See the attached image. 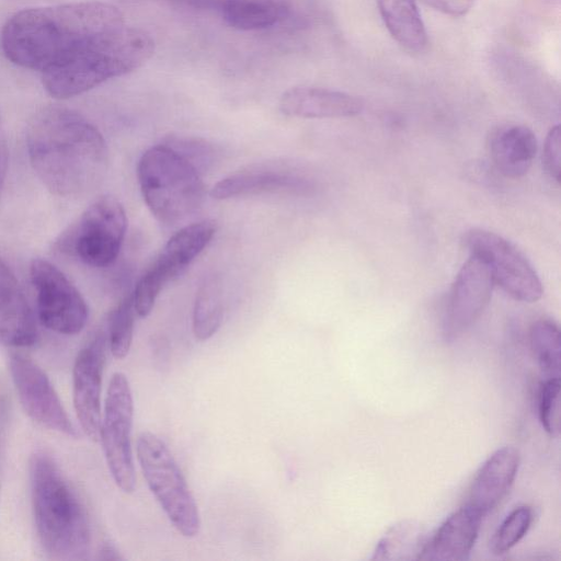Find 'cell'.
Wrapping results in <instances>:
<instances>
[{
    "mask_svg": "<svg viewBox=\"0 0 561 561\" xmlns=\"http://www.w3.org/2000/svg\"><path fill=\"white\" fill-rule=\"evenodd\" d=\"M136 451L142 476L169 520L184 537H195L201 528L198 507L165 443L151 432H142Z\"/></svg>",
    "mask_w": 561,
    "mask_h": 561,
    "instance_id": "cell-6",
    "label": "cell"
},
{
    "mask_svg": "<svg viewBox=\"0 0 561 561\" xmlns=\"http://www.w3.org/2000/svg\"><path fill=\"white\" fill-rule=\"evenodd\" d=\"M494 284L488 264L470 254L450 289L444 319L446 339H457L476 322L491 299Z\"/></svg>",
    "mask_w": 561,
    "mask_h": 561,
    "instance_id": "cell-12",
    "label": "cell"
},
{
    "mask_svg": "<svg viewBox=\"0 0 561 561\" xmlns=\"http://www.w3.org/2000/svg\"><path fill=\"white\" fill-rule=\"evenodd\" d=\"M30 275L41 323L65 335L82 331L89 317L88 306L67 276L53 263L39 257L32 261Z\"/></svg>",
    "mask_w": 561,
    "mask_h": 561,
    "instance_id": "cell-9",
    "label": "cell"
},
{
    "mask_svg": "<svg viewBox=\"0 0 561 561\" xmlns=\"http://www.w3.org/2000/svg\"><path fill=\"white\" fill-rule=\"evenodd\" d=\"M137 178L146 205L164 226L185 221L203 204L202 174L165 144L152 146L142 153Z\"/></svg>",
    "mask_w": 561,
    "mask_h": 561,
    "instance_id": "cell-5",
    "label": "cell"
},
{
    "mask_svg": "<svg viewBox=\"0 0 561 561\" xmlns=\"http://www.w3.org/2000/svg\"><path fill=\"white\" fill-rule=\"evenodd\" d=\"M36 340L34 313L15 275L0 259V344L26 347Z\"/></svg>",
    "mask_w": 561,
    "mask_h": 561,
    "instance_id": "cell-16",
    "label": "cell"
},
{
    "mask_svg": "<svg viewBox=\"0 0 561 561\" xmlns=\"http://www.w3.org/2000/svg\"><path fill=\"white\" fill-rule=\"evenodd\" d=\"M380 16L393 39L411 53L427 45V33L416 0H377Z\"/></svg>",
    "mask_w": 561,
    "mask_h": 561,
    "instance_id": "cell-22",
    "label": "cell"
},
{
    "mask_svg": "<svg viewBox=\"0 0 561 561\" xmlns=\"http://www.w3.org/2000/svg\"><path fill=\"white\" fill-rule=\"evenodd\" d=\"M34 525L44 552L55 560H79L89 552L87 511L54 458L35 451L30 459Z\"/></svg>",
    "mask_w": 561,
    "mask_h": 561,
    "instance_id": "cell-3",
    "label": "cell"
},
{
    "mask_svg": "<svg viewBox=\"0 0 561 561\" xmlns=\"http://www.w3.org/2000/svg\"><path fill=\"white\" fill-rule=\"evenodd\" d=\"M542 163L546 172L560 182L561 175V128L559 125L553 126L546 138Z\"/></svg>",
    "mask_w": 561,
    "mask_h": 561,
    "instance_id": "cell-31",
    "label": "cell"
},
{
    "mask_svg": "<svg viewBox=\"0 0 561 561\" xmlns=\"http://www.w3.org/2000/svg\"><path fill=\"white\" fill-rule=\"evenodd\" d=\"M9 370L21 405L33 421L48 430L77 436L50 379L33 358L13 352L9 355Z\"/></svg>",
    "mask_w": 561,
    "mask_h": 561,
    "instance_id": "cell-11",
    "label": "cell"
},
{
    "mask_svg": "<svg viewBox=\"0 0 561 561\" xmlns=\"http://www.w3.org/2000/svg\"><path fill=\"white\" fill-rule=\"evenodd\" d=\"M279 111L300 118L350 117L363 111V101L352 94L316 87H293L278 102Z\"/></svg>",
    "mask_w": 561,
    "mask_h": 561,
    "instance_id": "cell-17",
    "label": "cell"
},
{
    "mask_svg": "<svg viewBox=\"0 0 561 561\" xmlns=\"http://www.w3.org/2000/svg\"><path fill=\"white\" fill-rule=\"evenodd\" d=\"M171 280L164 268L154 261L140 277L133 294L136 314L146 318L152 310L161 289Z\"/></svg>",
    "mask_w": 561,
    "mask_h": 561,
    "instance_id": "cell-28",
    "label": "cell"
},
{
    "mask_svg": "<svg viewBox=\"0 0 561 561\" xmlns=\"http://www.w3.org/2000/svg\"><path fill=\"white\" fill-rule=\"evenodd\" d=\"M304 9L297 0H224L220 12L231 27L256 31L286 22L302 25Z\"/></svg>",
    "mask_w": 561,
    "mask_h": 561,
    "instance_id": "cell-19",
    "label": "cell"
},
{
    "mask_svg": "<svg viewBox=\"0 0 561 561\" xmlns=\"http://www.w3.org/2000/svg\"><path fill=\"white\" fill-rule=\"evenodd\" d=\"M215 232L211 219L186 225L169 239L157 261L173 279L207 247Z\"/></svg>",
    "mask_w": 561,
    "mask_h": 561,
    "instance_id": "cell-21",
    "label": "cell"
},
{
    "mask_svg": "<svg viewBox=\"0 0 561 561\" xmlns=\"http://www.w3.org/2000/svg\"><path fill=\"white\" fill-rule=\"evenodd\" d=\"M9 160L8 140L0 123V191L3 186Z\"/></svg>",
    "mask_w": 561,
    "mask_h": 561,
    "instance_id": "cell-33",
    "label": "cell"
},
{
    "mask_svg": "<svg viewBox=\"0 0 561 561\" xmlns=\"http://www.w3.org/2000/svg\"><path fill=\"white\" fill-rule=\"evenodd\" d=\"M490 152L499 172L517 179L530 169L537 153V139L526 126H506L493 134Z\"/></svg>",
    "mask_w": 561,
    "mask_h": 561,
    "instance_id": "cell-20",
    "label": "cell"
},
{
    "mask_svg": "<svg viewBox=\"0 0 561 561\" xmlns=\"http://www.w3.org/2000/svg\"><path fill=\"white\" fill-rule=\"evenodd\" d=\"M530 348L541 371L548 377H560L561 337L558 325L547 319L536 321L529 331Z\"/></svg>",
    "mask_w": 561,
    "mask_h": 561,
    "instance_id": "cell-25",
    "label": "cell"
},
{
    "mask_svg": "<svg viewBox=\"0 0 561 561\" xmlns=\"http://www.w3.org/2000/svg\"><path fill=\"white\" fill-rule=\"evenodd\" d=\"M483 516L468 505L448 516L426 540L419 560H466L478 538Z\"/></svg>",
    "mask_w": 561,
    "mask_h": 561,
    "instance_id": "cell-18",
    "label": "cell"
},
{
    "mask_svg": "<svg viewBox=\"0 0 561 561\" xmlns=\"http://www.w3.org/2000/svg\"><path fill=\"white\" fill-rule=\"evenodd\" d=\"M127 229L122 203L112 195L95 199L59 241L60 249L92 267L111 265L118 256Z\"/></svg>",
    "mask_w": 561,
    "mask_h": 561,
    "instance_id": "cell-7",
    "label": "cell"
},
{
    "mask_svg": "<svg viewBox=\"0 0 561 561\" xmlns=\"http://www.w3.org/2000/svg\"><path fill=\"white\" fill-rule=\"evenodd\" d=\"M426 5L451 16L466 14L472 7L474 0H420Z\"/></svg>",
    "mask_w": 561,
    "mask_h": 561,
    "instance_id": "cell-32",
    "label": "cell"
},
{
    "mask_svg": "<svg viewBox=\"0 0 561 561\" xmlns=\"http://www.w3.org/2000/svg\"><path fill=\"white\" fill-rule=\"evenodd\" d=\"M123 25L118 8L100 1L25 9L3 25L1 48L13 64L43 73Z\"/></svg>",
    "mask_w": 561,
    "mask_h": 561,
    "instance_id": "cell-1",
    "label": "cell"
},
{
    "mask_svg": "<svg viewBox=\"0 0 561 561\" xmlns=\"http://www.w3.org/2000/svg\"><path fill=\"white\" fill-rule=\"evenodd\" d=\"M519 466L518 450L504 446L495 450L477 471L466 505L485 516L510 491Z\"/></svg>",
    "mask_w": 561,
    "mask_h": 561,
    "instance_id": "cell-15",
    "label": "cell"
},
{
    "mask_svg": "<svg viewBox=\"0 0 561 561\" xmlns=\"http://www.w3.org/2000/svg\"><path fill=\"white\" fill-rule=\"evenodd\" d=\"M533 522L529 506H519L512 511L494 533L490 548L496 554H503L516 546L527 534Z\"/></svg>",
    "mask_w": 561,
    "mask_h": 561,
    "instance_id": "cell-27",
    "label": "cell"
},
{
    "mask_svg": "<svg viewBox=\"0 0 561 561\" xmlns=\"http://www.w3.org/2000/svg\"><path fill=\"white\" fill-rule=\"evenodd\" d=\"M26 148L36 175L57 196L90 193L107 171L108 150L102 134L69 108L48 106L38 111L26 128Z\"/></svg>",
    "mask_w": 561,
    "mask_h": 561,
    "instance_id": "cell-2",
    "label": "cell"
},
{
    "mask_svg": "<svg viewBox=\"0 0 561 561\" xmlns=\"http://www.w3.org/2000/svg\"><path fill=\"white\" fill-rule=\"evenodd\" d=\"M133 392L127 377L114 373L108 382L100 437L105 460L115 484L125 493L136 488L131 449Z\"/></svg>",
    "mask_w": 561,
    "mask_h": 561,
    "instance_id": "cell-8",
    "label": "cell"
},
{
    "mask_svg": "<svg viewBox=\"0 0 561 561\" xmlns=\"http://www.w3.org/2000/svg\"><path fill=\"white\" fill-rule=\"evenodd\" d=\"M426 538L422 526L414 520H402L391 526L379 540L373 560L420 559Z\"/></svg>",
    "mask_w": 561,
    "mask_h": 561,
    "instance_id": "cell-24",
    "label": "cell"
},
{
    "mask_svg": "<svg viewBox=\"0 0 561 561\" xmlns=\"http://www.w3.org/2000/svg\"><path fill=\"white\" fill-rule=\"evenodd\" d=\"M224 318V290L218 275L206 276L196 291L192 329L198 341L210 339L220 328Z\"/></svg>",
    "mask_w": 561,
    "mask_h": 561,
    "instance_id": "cell-23",
    "label": "cell"
},
{
    "mask_svg": "<svg viewBox=\"0 0 561 561\" xmlns=\"http://www.w3.org/2000/svg\"><path fill=\"white\" fill-rule=\"evenodd\" d=\"M163 144L192 163L202 174L217 158L216 148L205 139L191 136H168Z\"/></svg>",
    "mask_w": 561,
    "mask_h": 561,
    "instance_id": "cell-29",
    "label": "cell"
},
{
    "mask_svg": "<svg viewBox=\"0 0 561 561\" xmlns=\"http://www.w3.org/2000/svg\"><path fill=\"white\" fill-rule=\"evenodd\" d=\"M311 187L308 179L286 167L256 164L221 179L211 187L210 195L228 199L263 193L305 194Z\"/></svg>",
    "mask_w": 561,
    "mask_h": 561,
    "instance_id": "cell-14",
    "label": "cell"
},
{
    "mask_svg": "<svg viewBox=\"0 0 561 561\" xmlns=\"http://www.w3.org/2000/svg\"><path fill=\"white\" fill-rule=\"evenodd\" d=\"M466 244L489 266L494 283L512 298L535 302L543 294L541 280L528 260L506 239L483 229L466 234Z\"/></svg>",
    "mask_w": 561,
    "mask_h": 561,
    "instance_id": "cell-10",
    "label": "cell"
},
{
    "mask_svg": "<svg viewBox=\"0 0 561 561\" xmlns=\"http://www.w3.org/2000/svg\"><path fill=\"white\" fill-rule=\"evenodd\" d=\"M107 344L106 331H100L77 354L72 368V400L77 419L92 440L100 437L101 391Z\"/></svg>",
    "mask_w": 561,
    "mask_h": 561,
    "instance_id": "cell-13",
    "label": "cell"
},
{
    "mask_svg": "<svg viewBox=\"0 0 561 561\" xmlns=\"http://www.w3.org/2000/svg\"><path fill=\"white\" fill-rule=\"evenodd\" d=\"M185 4L197 9H221L224 0H179Z\"/></svg>",
    "mask_w": 561,
    "mask_h": 561,
    "instance_id": "cell-34",
    "label": "cell"
},
{
    "mask_svg": "<svg viewBox=\"0 0 561 561\" xmlns=\"http://www.w3.org/2000/svg\"><path fill=\"white\" fill-rule=\"evenodd\" d=\"M538 413L543 430L557 437L560 434V377L547 378L541 383Z\"/></svg>",
    "mask_w": 561,
    "mask_h": 561,
    "instance_id": "cell-30",
    "label": "cell"
},
{
    "mask_svg": "<svg viewBox=\"0 0 561 561\" xmlns=\"http://www.w3.org/2000/svg\"><path fill=\"white\" fill-rule=\"evenodd\" d=\"M153 51L154 41L147 31L125 24L43 72V85L53 98L69 99L138 69Z\"/></svg>",
    "mask_w": 561,
    "mask_h": 561,
    "instance_id": "cell-4",
    "label": "cell"
},
{
    "mask_svg": "<svg viewBox=\"0 0 561 561\" xmlns=\"http://www.w3.org/2000/svg\"><path fill=\"white\" fill-rule=\"evenodd\" d=\"M133 294L124 296L110 312L106 337L112 355L117 359L125 358L130 350L135 323Z\"/></svg>",
    "mask_w": 561,
    "mask_h": 561,
    "instance_id": "cell-26",
    "label": "cell"
}]
</instances>
